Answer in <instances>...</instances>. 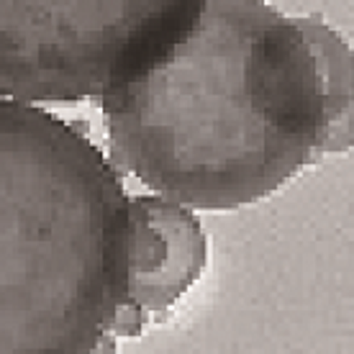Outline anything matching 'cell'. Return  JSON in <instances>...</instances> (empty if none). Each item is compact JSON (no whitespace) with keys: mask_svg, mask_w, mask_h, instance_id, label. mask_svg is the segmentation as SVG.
Here are the masks:
<instances>
[{"mask_svg":"<svg viewBox=\"0 0 354 354\" xmlns=\"http://www.w3.org/2000/svg\"><path fill=\"white\" fill-rule=\"evenodd\" d=\"M115 162L167 201L257 203L324 154L326 80L298 24L262 0H205L149 75L100 100Z\"/></svg>","mask_w":354,"mask_h":354,"instance_id":"6da1fadb","label":"cell"},{"mask_svg":"<svg viewBox=\"0 0 354 354\" xmlns=\"http://www.w3.org/2000/svg\"><path fill=\"white\" fill-rule=\"evenodd\" d=\"M131 201L64 118L0 100V354H95L131 292Z\"/></svg>","mask_w":354,"mask_h":354,"instance_id":"7a4b0ae2","label":"cell"},{"mask_svg":"<svg viewBox=\"0 0 354 354\" xmlns=\"http://www.w3.org/2000/svg\"><path fill=\"white\" fill-rule=\"evenodd\" d=\"M205 0H3L0 93L16 103L108 97L187 39Z\"/></svg>","mask_w":354,"mask_h":354,"instance_id":"3957f363","label":"cell"},{"mask_svg":"<svg viewBox=\"0 0 354 354\" xmlns=\"http://www.w3.org/2000/svg\"><path fill=\"white\" fill-rule=\"evenodd\" d=\"M131 216V292L113 337L133 339L151 316L162 321L198 283L208 262V239L190 208L162 195H136Z\"/></svg>","mask_w":354,"mask_h":354,"instance_id":"277c9868","label":"cell"},{"mask_svg":"<svg viewBox=\"0 0 354 354\" xmlns=\"http://www.w3.org/2000/svg\"><path fill=\"white\" fill-rule=\"evenodd\" d=\"M308 41L319 54L328 100V136L324 154H342L354 147V52L344 36L328 26L324 16H298Z\"/></svg>","mask_w":354,"mask_h":354,"instance_id":"5b68a950","label":"cell"}]
</instances>
